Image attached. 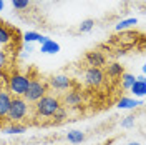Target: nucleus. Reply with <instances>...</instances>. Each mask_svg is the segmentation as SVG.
Returning a JSON list of instances; mask_svg holds the SVG:
<instances>
[{"label":"nucleus","instance_id":"nucleus-1","mask_svg":"<svg viewBox=\"0 0 146 145\" xmlns=\"http://www.w3.org/2000/svg\"><path fill=\"white\" fill-rule=\"evenodd\" d=\"M60 107H62L60 99L55 97V95H48V93H46L45 97H42L40 100L35 102V113H36V117L52 118V115H53Z\"/></svg>","mask_w":146,"mask_h":145},{"label":"nucleus","instance_id":"nucleus-2","mask_svg":"<svg viewBox=\"0 0 146 145\" xmlns=\"http://www.w3.org/2000/svg\"><path fill=\"white\" fill-rule=\"evenodd\" d=\"M28 110H30L28 102L23 97H12L10 109L7 112L5 120H9L10 124H18V122H22L28 115Z\"/></svg>","mask_w":146,"mask_h":145},{"label":"nucleus","instance_id":"nucleus-3","mask_svg":"<svg viewBox=\"0 0 146 145\" xmlns=\"http://www.w3.org/2000/svg\"><path fill=\"white\" fill-rule=\"evenodd\" d=\"M7 83H9V92L13 97H23L28 89V85H30V77L25 75V73L13 72L9 77Z\"/></svg>","mask_w":146,"mask_h":145},{"label":"nucleus","instance_id":"nucleus-4","mask_svg":"<svg viewBox=\"0 0 146 145\" xmlns=\"http://www.w3.org/2000/svg\"><path fill=\"white\" fill-rule=\"evenodd\" d=\"M46 92H48V83L40 80V79H33V80H30V85H28L23 99L27 100L28 103H35L36 100L45 97Z\"/></svg>","mask_w":146,"mask_h":145},{"label":"nucleus","instance_id":"nucleus-5","mask_svg":"<svg viewBox=\"0 0 146 145\" xmlns=\"http://www.w3.org/2000/svg\"><path fill=\"white\" fill-rule=\"evenodd\" d=\"M85 82H86V85H90V87H100L101 83L105 82V72H103V68L88 67V68L85 70Z\"/></svg>","mask_w":146,"mask_h":145},{"label":"nucleus","instance_id":"nucleus-6","mask_svg":"<svg viewBox=\"0 0 146 145\" xmlns=\"http://www.w3.org/2000/svg\"><path fill=\"white\" fill-rule=\"evenodd\" d=\"M85 62H86L88 67H98V68H101L103 65L106 64V58H105V55L101 54L100 50H90L85 55Z\"/></svg>","mask_w":146,"mask_h":145},{"label":"nucleus","instance_id":"nucleus-7","mask_svg":"<svg viewBox=\"0 0 146 145\" xmlns=\"http://www.w3.org/2000/svg\"><path fill=\"white\" fill-rule=\"evenodd\" d=\"M50 87L55 89V90H60V92L68 90L72 87V80L66 75H53L50 79Z\"/></svg>","mask_w":146,"mask_h":145},{"label":"nucleus","instance_id":"nucleus-8","mask_svg":"<svg viewBox=\"0 0 146 145\" xmlns=\"http://www.w3.org/2000/svg\"><path fill=\"white\" fill-rule=\"evenodd\" d=\"M10 102H12V93L9 90L0 89V120L7 117V112L10 109Z\"/></svg>","mask_w":146,"mask_h":145},{"label":"nucleus","instance_id":"nucleus-9","mask_svg":"<svg viewBox=\"0 0 146 145\" xmlns=\"http://www.w3.org/2000/svg\"><path fill=\"white\" fill-rule=\"evenodd\" d=\"M65 105H70V107H75V105H80L83 102V93L78 90H70L66 95H65Z\"/></svg>","mask_w":146,"mask_h":145},{"label":"nucleus","instance_id":"nucleus-10","mask_svg":"<svg viewBox=\"0 0 146 145\" xmlns=\"http://www.w3.org/2000/svg\"><path fill=\"white\" fill-rule=\"evenodd\" d=\"M129 90L133 92V95L135 97H143L146 93V82H145V75H141V77H138L135 83L131 85V89Z\"/></svg>","mask_w":146,"mask_h":145},{"label":"nucleus","instance_id":"nucleus-11","mask_svg":"<svg viewBox=\"0 0 146 145\" xmlns=\"http://www.w3.org/2000/svg\"><path fill=\"white\" fill-rule=\"evenodd\" d=\"M106 73H108V77H111V79H119V77L125 73V68H123L121 64L113 62V64L106 65Z\"/></svg>","mask_w":146,"mask_h":145},{"label":"nucleus","instance_id":"nucleus-12","mask_svg":"<svg viewBox=\"0 0 146 145\" xmlns=\"http://www.w3.org/2000/svg\"><path fill=\"white\" fill-rule=\"evenodd\" d=\"M40 52L42 54H48V55H53L56 54V52H60V45L56 44V42H53V40H46L45 44H42V47H40Z\"/></svg>","mask_w":146,"mask_h":145},{"label":"nucleus","instance_id":"nucleus-13","mask_svg":"<svg viewBox=\"0 0 146 145\" xmlns=\"http://www.w3.org/2000/svg\"><path fill=\"white\" fill-rule=\"evenodd\" d=\"M138 105H141V102L131 97H121L118 100V109H136Z\"/></svg>","mask_w":146,"mask_h":145},{"label":"nucleus","instance_id":"nucleus-14","mask_svg":"<svg viewBox=\"0 0 146 145\" xmlns=\"http://www.w3.org/2000/svg\"><path fill=\"white\" fill-rule=\"evenodd\" d=\"M85 134H83L82 130H70L68 134H66V140L70 142V144H82L83 140H85Z\"/></svg>","mask_w":146,"mask_h":145},{"label":"nucleus","instance_id":"nucleus-15","mask_svg":"<svg viewBox=\"0 0 146 145\" xmlns=\"http://www.w3.org/2000/svg\"><path fill=\"white\" fill-rule=\"evenodd\" d=\"M119 79H121V87H123L125 90H129V89H131V85H133L135 80H136V77H135L133 73H126V72L123 73Z\"/></svg>","mask_w":146,"mask_h":145},{"label":"nucleus","instance_id":"nucleus-16","mask_svg":"<svg viewBox=\"0 0 146 145\" xmlns=\"http://www.w3.org/2000/svg\"><path fill=\"white\" fill-rule=\"evenodd\" d=\"M136 23H138L136 18H125V20H121V22H118V23L115 25V30L121 32V30H126V28L133 27V25H136Z\"/></svg>","mask_w":146,"mask_h":145},{"label":"nucleus","instance_id":"nucleus-17","mask_svg":"<svg viewBox=\"0 0 146 145\" xmlns=\"http://www.w3.org/2000/svg\"><path fill=\"white\" fill-rule=\"evenodd\" d=\"M23 132H27V127H25V125H22V124H12V125H9V127L5 128V134H9V135L23 134Z\"/></svg>","mask_w":146,"mask_h":145},{"label":"nucleus","instance_id":"nucleus-18","mask_svg":"<svg viewBox=\"0 0 146 145\" xmlns=\"http://www.w3.org/2000/svg\"><path fill=\"white\" fill-rule=\"evenodd\" d=\"M10 42H12V32H10L7 27L0 25V44H2V45H7Z\"/></svg>","mask_w":146,"mask_h":145},{"label":"nucleus","instance_id":"nucleus-19","mask_svg":"<svg viewBox=\"0 0 146 145\" xmlns=\"http://www.w3.org/2000/svg\"><path fill=\"white\" fill-rule=\"evenodd\" d=\"M66 117H68L66 109H65V107H60V109L52 115V120H53L55 124H62V122H65V118H66Z\"/></svg>","mask_w":146,"mask_h":145},{"label":"nucleus","instance_id":"nucleus-20","mask_svg":"<svg viewBox=\"0 0 146 145\" xmlns=\"http://www.w3.org/2000/svg\"><path fill=\"white\" fill-rule=\"evenodd\" d=\"M95 25V20L93 18H86V20H83L82 23H80V27H78V32L80 34H86V32H90L91 28Z\"/></svg>","mask_w":146,"mask_h":145},{"label":"nucleus","instance_id":"nucleus-21","mask_svg":"<svg viewBox=\"0 0 146 145\" xmlns=\"http://www.w3.org/2000/svg\"><path fill=\"white\" fill-rule=\"evenodd\" d=\"M32 0H12V7L15 10H27Z\"/></svg>","mask_w":146,"mask_h":145},{"label":"nucleus","instance_id":"nucleus-22","mask_svg":"<svg viewBox=\"0 0 146 145\" xmlns=\"http://www.w3.org/2000/svg\"><path fill=\"white\" fill-rule=\"evenodd\" d=\"M38 38H40V34H38V32H25V34H23V42H25V44L38 42Z\"/></svg>","mask_w":146,"mask_h":145},{"label":"nucleus","instance_id":"nucleus-23","mask_svg":"<svg viewBox=\"0 0 146 145\" xmlns=\"http://www.w3.org/2000/svg\"><path fill=\"white\" fill-rule=\"evenodd\" d=\"M121 127H123V128L135 127V117H133V115H128V117H125L123 120H121Z\"/></svg>","mask_w":146,"mask_h":145},{"label":"nucleus","instance_id":"nucleus-24","mask_svg":"<svg viewBox=\"0 0 146 145\" xmlns=\"http://www.w3.org/2000/svg\"><path fill=\"white\" fill-rule=\"evenodd\" d=\"M7 64V57H5V52H2L0 50V68H3Z\"/></svg>","mask_w":146,"mask_h":145},{"label":"nucleus","instance_id":"nucleus-25","mask_svg":"<svg viewBox=\"0 0 146 145\" xmlns=\"http://www.w3.org/2000/svg\"><path fill=\"white\" fill-rule=\"evenodd\" d=\"M23 52L30 55L32 52H33V45H32V44H25V45H23Z\"/></svg>","mask_w":146,"mask_h":145},{"label":"nucleus","instance_id":"nucleus-26","mask_svg":"<svg viewBox=\"0 0 146 145\" xmlns=\"http://www.w3.org/2000/svg\"><path fill=\"white\" fill-rule=\"evenodd\" d=\"M46 40H48V37H45V35H40V38H38V42H40V45H42V44H45Z\"/></svg>","mask_w":146,"mask_h":145},{"label":"nucleus","instance_id":"nucleus-27","mask_svg":"<svg viewBox=\"0 0 146 145\" xmlns=\"http://www.w3.org/2000/svg\"><path fill=\"white\" fill-rule=\"evenodd\" d=\"M3 7H5V2H3V0H0V12L3 10Z\"/></svg>","mask_w":146,"mask_h":145},{"label":"nucleus","instance_id":"nucleus-28","mask_svg":"<svg viewBox=\"0 0 146 145\" xmlns=\"http://www.w3.org/2000/svg\"><path fill=\"white\" fill-rule=\"evenodd\" d=\"M126 145H141V144H138V142H129V144H126Z\"/></svg>","mask_w":146,"mask_h":145},{"label":"nucleus","instance_id":"nucleus-29","mask_svg":"<svg viewBox=\"0 0 146 145\" xmlns=\"http://www.w3.org/2000/svg\"><path fill=\"white\" fill-rule=\"evenodd\" d=\"M36 2H45V0H36Z\"/></svg>","mask_w":146,"mask_h":145}]
</instances>
